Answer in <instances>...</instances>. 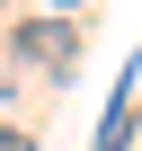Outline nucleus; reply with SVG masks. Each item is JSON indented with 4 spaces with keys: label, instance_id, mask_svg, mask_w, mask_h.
I'll use <instances>...</instances> for the list:
<instances>
[{
    "label": "nucleus",
    "instance_id": "f257e3e1",
    "mask_svg": "<svg viewBox=\"0 0 142 151\" xmlns=\"http://www.w3.org/2000/svg\"><path fill=\"white\" fill-rule=\"evenodd\" d=\"M9 53H18V62H36V71H53V80H62V71L80 62V18H27V27L9 36Z\"/></svg>",
    "mask_w": 142,
    "mask_h": 151
},
{
    "label": "nucleus",
    "instance_id": "f03ea898",
    "mask_svg": "<svg viewBox=\"0 0 142 151\" xmlns=\"http://www.w3.org/2000/svg\"><path fill=\"white\" fill-rule=\"evenodd\" d=\"M133 89H142V62L124 71V89H115V107H107V124H98L89 151H124V142H133Z\"/></svg>",
    "mask_w": 142,
    "mask_h": 151
},
{
    "label": "nucleus",
    "instance_id": "7ed1b4c3",
    "mask_svg": "<svg viewBox=\"0 0 142 151\" xmlns=\"http://www.w3.org/2000/svg\"><path fill=\"white\" fill-rule=\"evenodd\" d=\"M0 151H36V133H9V124H0Z\"/></svg>",
    "mask_w": 142,
    "mask_h": 151
},
{
    "label": "nucleus",
    "instance_id": "20e7f679",
    "mask_svg": "<svg viewBox=\"0 0 142 151\" xmlns=\"http://www.w3.org/2000/svg\"><path fill=\"white\" fill-rule=\"evenodd\" d=\"M53 9H89V0H53Z\"/></svg>",
    "mask_w": 142,
    "mask_h": 151
}]
</instances>
